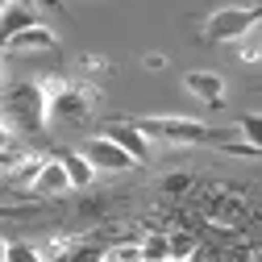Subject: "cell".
Masks as SVG:
<instances>
[{
    "mask_svg": "<svg viewBox=\"0 0 262 262\" xmlns=\"http://www.w3.org/2000/svg\"><path fill=\"white\" fill-rule=\"evenodd\" d=\"M5 262H46V254L34 242H9L5 246Z\"/></svg>",
    "mask_w": 262,
    "mask_h": 262,
    "instance_id": "9a60e30c",
    "label": "cell"
},
{
    "mask_svg": "<svg viewBox=\"0 0 262 262\" xmlns=\"http://www.w3.org/2000/svg\"><path fill=\"white\" fill-rule=\"evenodd\" d=\"M142 67L146 71H162L167 67V54H142Z\"/></svg>",
    "mask_w": 262,
    "mask_h": 262,
    "instance_id": "ffe728a7",
    "label": "cell"
},
{
    "mask_svg": "<svg viewBox=\"0 0 262 262\" xmlns=\"http://www.w3.org/2000/svg\"><path fill=\"white\" fill-rule=\"evenodd\" d=\"M0 117L13 125L17 138H42L46 134V92L42 79H21L0 92Z\"/></svg>",
    "mask_w": 262,
    "mask_h": 262,
    "instance_id": "3957f363",
    "label": "cell"
},
{
    "mask_svg": "<svg viewBox=\"0 0 262 262\" xmlns=\"http://www.w3.org/2000/svg\"><path fill=\"white\" fill-rule=\"evenodd\" d=\"M9 54H58V34L50 25H29V29H21L17 38H9V46H5Z\"/></svg>",
    "mask_w": 262,
    "mask_h": 262,
    "instance_id": "ba28073f",
    "label": "cell"
},
{
    "mask_svg": "<svg viewBox=\"0 0 262 262\" xmlns=\"http://www.w3.org/2000/svg\"><path fill=\"white\" fill-rule=\"evenodd\" d=\"M13 142H17V134H13V125L0 117V150H13Z\"/></svg>",
    "mask_w": 262,
    "mask_h": 262,
    "instance_id": "d6986e66",
    "label": "cell"
},
{
    "mask_svg": "<svg viewBox=\"0 0 262 262\" xmlns=\"http://www.w3.org/2000/svg\"><path fill=\"white\" fill-rule=\"evenodd\" d=\"M46 92V121L50 125H83L96 108V83L92 79H67V75H42Z\"/></svg>",
    "mask_w": 262,
    "mask_h": 262,
    "instance_id": "6da1fadb",
    "label": "cell"
},
{
    "mask_svg": "<svg viewBox=\"0 0 262 262\" xmlns=\"http://www.w3.org/2000/svg\"><path fill=\"white\" fill-rule=\"evenodd\" d=\"M167 242H171V258H179V262H191L195 250H200V237L187 233V229H175V233H167Z\"/></svg>",
    "mask_w": 262,
    "mask_h": 262,
    "instance_id": "7c38bea8",
    "label": "cell"
},
{
    "mask_svg": "<svg viewBox=\"0 0 262 262\" xmlns=\"http://www.w3.org/2000/svg\"><path fill=\"white\" fill-rule=\"evenodd\" d=\"M262 25V5H221L204 17L200 25V42L204 46H229V42H242L246 34Z\"/></svg>",
    "mask_w": 262,
    "mask_h": 262,
    "instance_id": "277c9868",
    "label": "cell"
},
{
    "mask_svg": "<svg viewBox=\"0 0 262 262\" xmlns=\"http://www.w3.org/2000/svg\"><path fill=\"white\" fill-rule=\"evenodd\" d=\"M79 154L96 167V175H121V171H134L138 162L129 158L113 138H104V134H96V138H88L83 146H79Z\"/></svg>",
    "mask_w": 262,
    "mask_h": 262,
    "instance_id": "5b68a950",
    "label": "cell"
},
{
    "mask_svg": "<svg viewBox=\"0 0 262 262\" xmlns=\"http://www.w3.org/2000/svg\"><path fill=\"white\" fill-rule=\"evenodd\" d=\"M54 158L62 162V171H67V179H71L75 191H88V187L96 183V167H92L79 150H54Z\"/></svg>",
    "mask_w": 262,
    "mask_h": 262,
    "instance_id": "8fae6325",
    "label": "cell"
},
{
    "mask_svg": "<svg viewBox=\"0 0 262 262\" xmlns=\"http://www.w3.org/2000/svg\"><path fill=\"white\" fill-rule=\"evenodd\" d=\"M138 250H142V262L171 258V242H167V233H146V237L138 242Z\"/></svg>",
    "mask_w": 262,
    "mask_h": 262,
    "instance_id": "5bb4252c",
    "label": "cell"
},
{
    "mask_svg": "<svg viewBox=\"0 0 262 262\" xmlns=\"http://www.w3.org/2000/svg\"><path fill=\"white\" fill-rule=\"evenodd\" d=\"M79 71H83V79H96V75H108L113 62L100 58V54H83V58H79Z\"/></svg>",
    "mask_w": 262,
    "mask_h": 262,
    "instance_id": "e0dca14e",
    "label": "cell"
},
{
    "mask_svg": "<svg viewBox=\"0 0 262 262\" xmlns=\"http://www.w3.org/2000/svg\"><path fill=\"white\" fill-rule=\"evenodd\" d=\"M34 200H54V195H67V191H75L71 187V179H67V171H62V162L50 154V158H42V167H38V175H34Z\"/></svg>",
    "mask_w": 262,
    "mask_h": 262,
    "instance_id": "52a82bcc",
    "label": "cell"
},
{
    "mask_svg": "<svg viewBox=\"0 0 262 262\" xmlns=\"http://www.w3.org/2000/svg\"><path fill=\"white\" fill-rule=\"evenodd\" d=\"M104 258H108V262H142V250H138V242H121V246H113Z\"/></svg>",
    "mask_w": 262,
    "mask_h": 262,
    "instance_id": "ac0fdd59",
    "label": "cell"
},
{
    "mask_svg": "<svg viewBox=\"0 0 262 262\" xmlns=\"http://www.w3.org/2000/svg\"><path fill=\"white\" fill-rule=\"evenodd\" d=\"M0 75H5V50H0Z\"/></svg>",
    "mask_w": 262,
    "mask_h": 262,
    "instance_id": "cb8c5ba5",
    "label": "cell"
},
{
    "mask_svg": "<svg viewBox=\"0 0 262 262\" xmlns=\"http://www.w3.org/2000/svg\"><path fill=\"white\" fill-rule=\"evenodd\" d=\"M134 121L150 142L162 146H225L237 138V129H216L195 117H134Z\"/></svg>",
    "mask_w": 262,
    "mask_h": 262,
    "instance_id": "7a4b0ae2",
    "label": "cell"
},
{
    "mask_svg": "<svg viewBox=\"0 0 262 262\" xmlns=\"http://www.w3.org/2000/svg\"><path fill=\"white\" fill-rule=\"evenodd\" d=\"M237 46V62H246V67H262V42L254 38V34H246L242 42H233Z\"/></svg>",
    "mask_w": 262,
    "mask_h": 262,
    "instance_id": "2e32d148",
    "label": "cell"
},
{
    "mask_svg": "<svg viewBox=\"0 0 262 262\" xmlns=\"http://www.w3.org/2000/svg\"><path fill=\"white\" fill-rule=\"evenodd\" d=\"M233 129H237V138H242L246 146H254V150H262V113H242Z\"/></svg>",
    "mask_w": 262,
    "mask_h": 262,
    "instance_id": "4fadbf2b",
    "label": "cell"
},
{
    "mask_svg": "<svg viewBox=\"0 0 262 262\" xmlns=\"http://www.w3.org/2000/svg\"><path fill=\"white\" fill-rule=\"evenodd\" d=\"M104 138H113V142H117L129 158L138 162V167L154 162V142H150L142 129H138V121H134V117H129V121H108V125H104Z\"/></svg>",
    "mask_w": 262,
    "mask_h": 262,
    "instance_id": "8992f818",
    "label": "cell"
},
{
    "mask_svg": "<svg viewBox=\"0 0 262 262\" xmlns=\"http://www.w3.org/2000/svg\"><path fill=\"white\" fill-rule=\"evenodd\" d=\"M162 187H167V191H187L191 179H187V175H167V183H162Z\"/></svg>",
    "mask_w": 262,
    "mask_h": 262,
    "instance_id": "44dd1931",
    "label": "cell"
},
{
    "mask_svg": "<svg viewBox=\"0 0 262 262\" xmlns=\"http://www.w3.org/2000/svg\"><path fill=\"white\" fill-rule=\"evenodd\" d=\"M158 262H179V258H158Z\"/></svg>",
    "mask_w": 262,
    "mask_h": 262,
    "instance_id": "484cf974",
    "label": "cell"
},
{
    "mask_svg": "<svg viewBox=\"0 0 262 262\" xmlns=\"http://www.w3.org/2000/svg\"><path fill=\"white\" fill-rule=\"evenodd\" d=\"M42 17H38V9L29 5V0H13L9 9H0V50L9 46V38H17L21 29H29V25H38Z\"/></svg>",
    "mask_w": 262,
    "mask_h": 262,
    "instance_id": "30bf717a",
    "label": "cell"
},
{
    "mask_svg": "<svg viewBox=\"0 0 262 262\" xmlns=\"http://www.w3.org/2000/svg\"><path fill=\"white\" fill-rule=\"evenodd\" d=\"M5 246H9V242H5V237H0V262H5Z\"/></svg>",
    "mask_w": 262,
    "mask_h": 262,
    "instance_id": "603a6c76",
    "label": "cell"
},
{
    "mask_svg": "<svg viewBox=\"0 0 262 262\" xmlns=\"http://www.w3.org/2000/svg\"><path fill=\"white\" fill-rule=\"evenodd\" d=\"M183 88H187L200 104L225 108V75H216V71H187V75H183Z\"/></svg>",
    "mask_w": 262,
    "mask_h": 262,
    "instance_id": "9c48e42d",
    "label": "cell"
},
{
    "mask_svg": "<svg viewBox=\"0 0 262 262\" xmlns=\"http://www.w3.org/2000/svg\"><path fill=\"white\" fill-rule=\"evenodd\" d=\"M38 5H46V9H54V13H62V0H38Z\"/></svg>",
    "mask_w": 262,
    "mask_h": 262,
    "instance_id": "7402d4cb",
    "label": "cell"
},
{
    "mask_svg": "<svg viewBox=\"0 0 262 262\" xmlns=\"http://www.w3.org/2000/svg\"><path fill=\"white\" fill-rule=\"evenodd\" d=\"M9 5H13V0H0V9H9Z\"/></svg>",
    "mask_w": 262,
    "mask_h": 262,
    "instance_id": "d4e9b609",
    "label": "cell"
},
{
    "mask_svg": "<svg viewBox=\"0 0 262 262\" xmlns=\"http://www.w3.org/2000/svg\"><path fill=\"white\" fill-rule=\"evenodd\" d=\"M104 262H108V258H104Z\"/></svg>",
    "mask_w": 262,
    "mask_h": 262,
    "instance_id": "4316f807",
    "label": "cell"
}]
</instances>
